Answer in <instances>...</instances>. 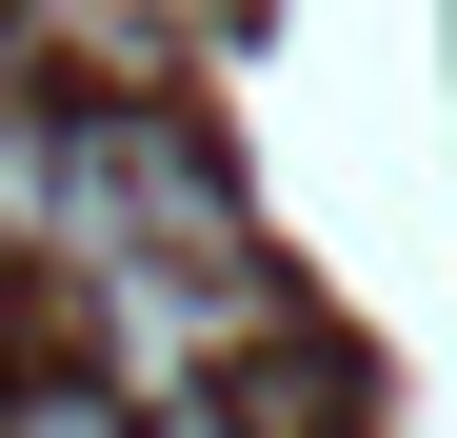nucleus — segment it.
Returning <instances> with one entry per match:
<instances>
[{"label": "nucleus", "instance_id": "nucleus-1", "mask_svg": "<svg viewBox=\"0 0 457 438\" xmlns=\"http://www.w3.org/2000/svg\"><path fill=\"white\" fill-rule=\"evenodd\" d=\"M199 0H21V60H80V80H179Z\"/></svg>", "mask_w": 457, "mask_h": 438}, {"label": "nucleus", "instance_id": "nucleus-2", "mask_svg": "<svg viewBox=\"0 0 457 438\" xmlns=\"http://www.w3.org/2000/svg\"><path fill=\"white\" fill-rule=\"evenodd\" d=\"M0 438H139V399H120V379H21Z\"/></svg>", "mask_w": 457, "mask_h": 438}]
</instances>
